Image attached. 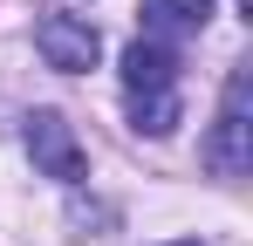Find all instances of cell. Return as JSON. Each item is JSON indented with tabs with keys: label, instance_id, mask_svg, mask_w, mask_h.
<instances>
[{
	"label": "cell",
	"instance_id": "7",
	"mask_svg": "<svg viewBox=\"0 0 253 246\" xmlns=\"http://www.w3.org/2000/svg\"><path fill=\"white\" fill-rule=\"evenodd\" d=\"M171 246H199V240H171Z\"/></svg>",
	"mask_w": 253,
	"mask_h": 246
},
{
	"label": "cell",
	"instance_id": "5",
	"mask_svg": "<svg viewBox=\"0 0 253 246\" xmlns=\"http://www.w3.org/2000/svg\"><path fill=\"white\" fill-rule=\"evenodd\" d=\"M137 14H144V41H178L212 21V0H144Z\"/></svg>",
	"mask_w": 253,
	"mask_h": 246
},
{
	"label": "cell",
	"instance_id": "6",
	"mask_svg": "<svg viewBox=\"0 0 253 246\" xmlns=\"http://www.w3.org/2000/svg\"><path fill=\"white\" fill-rule=\"evenodd\" d=\"M178 117H185L178 89H165V96H130V123H137V130H151V137L178 130Z\"/></svg>",
	"mask_w": 253,
	"mask_h": 246
},
{
	"label": "cell",
	"instance_id": "1",
	"mask_svg": "<svg viewBox=\"0 0 253 246\" xmlns=\"http://www.w3.org/2000/svg\"><path fill=\"white\" fill-rule=\"evenodd\" d=\"M247 103H253V76L233 69L226 76V96H219V123L206 130V171L212 178H247V164H253V117H247Z\"/></svg>",
	"mask_w": 253,
	"mask_h": 246
},
{
	"label": "cell",
	"instance_id": "2",
	"mask_svg": "<svg viewBox=\"0 0 253 246\" xmlns=\"http://www.w3.org/2000/svg\"><path fill=\"white\" fill-rule=\"evenodd\" d=\"M21 144H28V158H35V171H48V178H62V185H83V144H76V130H69V117L62 110H35V117L21 123Z\"/></svg>",
	"mask_w": 253,
	"mask_h": 246
},
{
	"label": "cell",
	"instance_id": "3",
	"mask_svg": "<svg viewBox=\"0 0 253 246\" xmlns=\"http://www.w3.org/2000/svg\"><path fill=\"white\" fill-rule=\"evenodd\" d=\"M35 48H42L48 69H96V55H103V35L89 28L83 14H42L35 21Z\"/></svg>",
	"mask_w": 253,
	"mask_h": 246
},
{
	"label": "cell",
	"instance_id": "4",
	"mask_svg": "<svg viewBox=\"0 0 253 246\" xmlns=\"http://www.w3.org/2000/svg\"><path fill=\"white\" fill-rule=\"evenodd\" d=\"M124 89L130 96H165L178 89V55L165 41H130L124 48Z\"/></svg>",
	"mask_w": 253,
	"mask_h": 246
}]
</instances>
